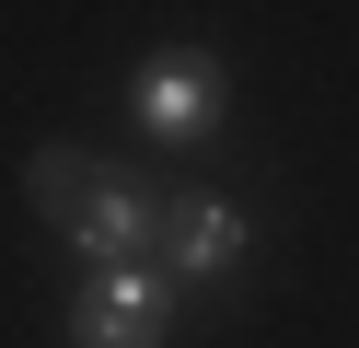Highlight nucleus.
Masks as SVG:
<instances>
[{
	"mask_svg": "<svg viewBox=\"0 0 359 348\" xmlns=\"http://www.w3.org/2000/svg\"><path fill=\"white\" fill-rule=\"evenodd\" d=\"M243 244H255V221H243L232 198H174V209H163V267H174V290L232 278V267H243Z\"/></svg>",
	"mask_w": 359,
	"mask_h": 348,
	"instance_id": "obj_4",
	"label": "nucleus"
},
{
	"mask_svg": "<svg viewBox=\"0 0 359 348\" xmlns=\"http://www.w3.org/2000/svg\"><path fill=\"white\" fill-rule=\"evenodd\" d=\"M174 267L151 255V267H81L70 290V348H163L174 337Z\"/></svg>",
	"mask_w": 359,
	"mask_h": 348,
	"instance_id": "obj_2",
	"label": "nucleus"
},
{
	"mask_svg": "<svg viewBox=\"0 0 359 348\" xmlns=\"http://www.w3.org/2000/svg\"><path fill=\"white\" fill-rule=\"evenodd\" d=\"M128 116H140V139L197 151V139H220V116H232V82H220L209 46H163V58H140V82H128Z\"/></svg>",
	"mask_w": 359,
	"mask_h": 348,
	"instance_id": "obj_3",
	"label": "nucleus"
},
{
	"mask_svg": "<svg viewBox=\"0 0 359 348\" xmlns=\"http://www.w3.org/2000/svg\"><path fill=\"white\" fill-rule=\"evenodd\" d=\"M24 198L58 221V244L81 255V267H151L163 255V186L128 174V162H81V151H35L24 162Z\"/></svg>",
	"mask_w": 359,
	"mask_h": 348,
	"instance_id": "obj_1",
	"label": "nucleus"
}]
</instances>
